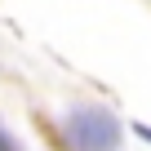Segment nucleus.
<instances>
[{"label": "nucleus", "mask_w": 151, "mask_h": 151, "mask_svg": "<svg viewBox=\"0 0 151 151\" xmlns=\"http://www.w3.org/2000/svg\"><path fill=\"white\" fill-rule=\"evenodd\" d=\"M67 129L80 151H116V142H120V124L107 111H76Z\"/></svg>", "instance_id": "obj_1"}, {"label": "nucleus", "mask_w": 151, "mask_h": 151, "mask_svg": "<svg viewBox=\"0 0 151 151\" xmlns=\"http://www.w3.org/2000/svg\"><path fill=\"white\" fill-rule=\"evenodd\" d=\"M0 151H14V142H9V138H5V133H0Z\"/></svg>", "instance_id": "obj_2"}, {"label": "nucleus", "mask_w": 151, "mask_h": 151, "mask_svg": "<svg viewBox=\"0 0 151 151\" xmlns=\"http://www.w3.org/2000/svg\"><path fill=\"white\" fill-rule=\"evenodd\" d=\"M138 138H147V142H151V129H147V124H138Z\"/></svg>", "instance_id": "obj_3"}]
</instances>
